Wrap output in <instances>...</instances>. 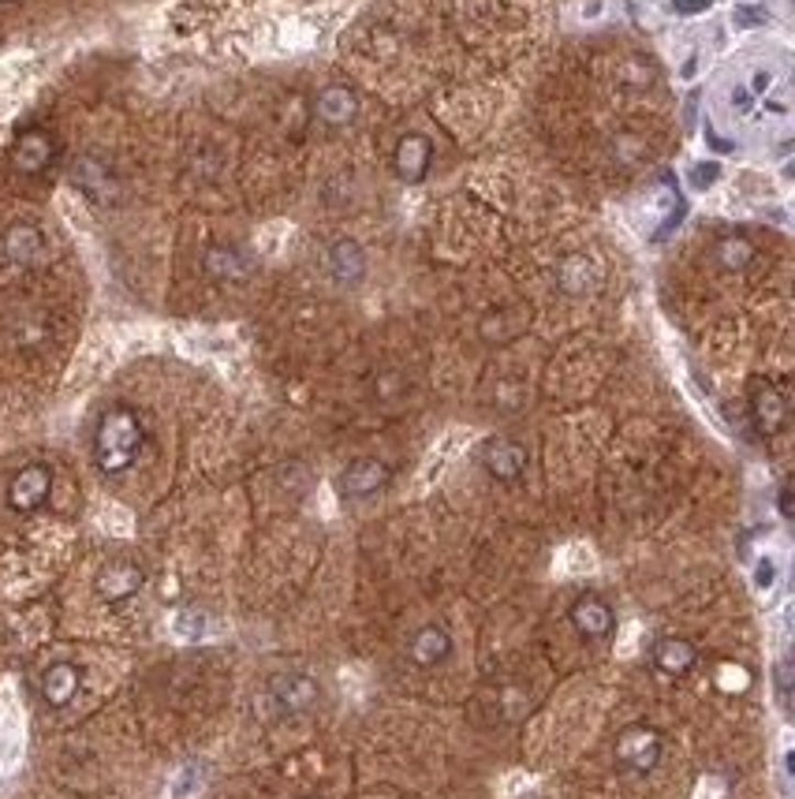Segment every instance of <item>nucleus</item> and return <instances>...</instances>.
I'll return each instance as SVG.
<instances>
[{
	"label": "nucleus",
	"mask_w": 795,
	"mask_h": 799,
	"mask_svg": "<svg viewBox=\"0 0 795 799\" xmlns=\"http://www.w3.org/2000/svg\"><path fill=\"white\" fill-rule=\"evenodd\" d=\"M142 441H146V434H142V422L135 411L124 408V403L109 408L98 419V430H93V464H98V471L124 475L128 467H135Z\"/></svg>",
	"instance_id": "nucleus-1"
},
{
	"label": "nucleus",
	"mask_w": 795,
	"mask_h": 799,
	"mask_svg": "<svg viewBox=\"0 0 795 799\" xmlns=\"http://www.w3.org/2000/svg\"><path fill=\"white\" fill-rule=\"evenodd\" d=\"M661 755H665V740L650 725H628L617 736V766L628 774H650L658 769Z\"/></svg>",
	"instance_id": "nucleus-2"
},
{
	"label": "nucleus",
	"mask_w": 795,
	"mask_h": 799,
	"mask_svg": "<svg viewBox=\"0 0 795 799\" xmlns=\"http://www.w3.org/2000/svg\"><path fill=\"white\" fill-rule=\"evenodd\" d=\"M56 157V138L45 127H23L12 143V165L19 176H42Z\"/></svg>",
	"instance_id": "nucleus-3"
},
{
	"label": "nucleus",
	"mask_w": 795,
	"mask_h": 799,
	"mask_svg": "<svg viewBox=\"0 0 795 799\" xmlns=\"http://www.w3.org/2000/svg\"><path fill=\"white\" fill-rule=\"evenodd\" d=\"M53 493V471L45 464H26L12 482H8V504L15 512H37Z\"/></svg>",
	"instance_id": "nucleus-4"
},
{
	"label": "nucleus",
	"mask_w": 795,
	"mask_h": 799,
	"mask_svg": "<svg viewBox=\"0 0 795 799\" xmlns=\"http://www.w3.org/2000/svg\"><path fill=\"white\" fill-rule=\"evenodd\" d=\"M751 419L762 437H773L784 430V422H788V400H784V392L773 381L765 378L751 381Z\"/></svg>",
	"instance_id": "nucleus-5"
},
{
	"label": "nucleus",
	"mask_w": 795,
	"mask_h": 799,
	"mask_svg": "<svg viewBox=\"0 0 795 799\" xmlns=\"http://www.w3.org/2000/svg\"><path fill=\"white\" fill-rule=\"evenodd\" d=\"M567 617H572L575 632H579L583 639H594V643L609 639L612 628H617V613H612V606L601 595L575 598V606H572V613H567Z\"/></svg>",
	"instance_id": "nucleus-6"
},
{
	"label": "nucleus",
	"mask_w": 795,
	"mask_h": 799,
	"mask_svg": "<svg viewBox=\"0 0 795 799\" xmlns=\"http://www.w3.org/2000/svg\"><path fill=\"white\" fill-rule=\"evenodd\" d=\"M393 165L404 184H422L433 165V143L426 135H419V131H407L400 143H396Z\"/></svg>",
	"instance_id": "nucleus-7"
},
{
	"label": "nucleus",
	"mask_w": 795,
	"mask_h": 799,
	"mask_svg": "<svg viewBox=\"0 0 795 799\" xmlns=\"http://www.w3.org/2000/svg\"><path fill=\"white\" fill-rule=\"evenodd\" d=\"M389 464H382V459H355V464L344 467V475H340V493L352 497V501H363V497H374L377 490H385L389 486Z\"/></svg>",
	"instance_id": "nucleus-8"
},
{
	"label": "nucleus",
	"mask_w": 795,
	"mask_h": 799,
	"mask_svg": "<svg viewBox=\"0 0 795 799\" xmlns=\"http://www.w3.org/2000/svg\"><path fill=\"white\" fill-rule=\"evenodd\" d=\"M527 464H530L527 448L512 437H494V441H486V448H482V467H486L497 482H516V478L527 471Z\"/></svg>",
	"instance_id": "nucleus-9"
},
{
	"label": "nucleus",
	"mask_w": 795,
	"mask_h": 799,
	"mask_svg": "<svg viewBox=\"0 0 795 799\" xmlns=\"http://www.w3.org/2000/svg\"><path fill=\"white\" fill-rule=\"evenodd\" d=\"M0 251H4V258L15 262V266H34V262L45 258V236L37 224L15 221V224H8L4 236H0Z\"/></svg>",
	"instance_id": "nucleus-10"
},
{
	"label": "nucleus",
	"mask_w": 795,
	"mask_h": 799,
	"mask_svg": "<svg viewBox=\"0 0 795 799\" xmlns=\"http://www.w3.org/2000/svg\"><path fill=\"white\" fill-rule=\"evenodd\" d=\"M269 699H273V707H280V713H307L321 699V691L310 676L288 673L269 684Z\"/></svg>",
	"instance_id": "nucleus-11"
},
{
	"label": "nucleus",
	"mask_w": 795,
	"mask_h": 799,
	"mask_svg": "<svg viewBox=\"0 0 795 799\" xmlns=\"http://www.w3.org/2000/svg\"><path fill=\"white\" fill-rule=\"evenodd\" d=\"M314 116L325 127H347L358 116V93L352 87H325L314 101Z\"/></svg>",
	"instance_id": "nucleus-12"
},
{
	"label": "nucleus",
	"mask_w": 795,
	"mask_h": 799,
	"mask_svg": "<svg viewBox=\"0 0 795 799\" xmlns=\"http://www.w3.org/2000/svg\"><path fill=\"white\" fill-rule=\"evenodd\" d=\"M142 582H146V571H142L139 564L117 561V564H109V568H101L98 595L106 601H128L131 595H139Z\"/></svg>",
	"instance_id": "nucleus-13"
},
{
	"label": "nucleus",
	"mask_w": 795,
	"mask_h": 799,
	"mask_svg": "<svg viewBox=\"0 0 795 799\" xmlns=\"http://www.w3.org/2000/svg\"><path fill=\"white\" fill-rule=\"evenodd\" d=\"M407 654H411V662L422 665V669H438V665L449 662V654H452V635L438 624H426L411 635Z\"/></svg>",
	"instance_id": "nucleus-14"
},
{
	"label": "nucleus",
	"mask_w": 795,
	"mask_h": 799,
	"mask_svg": "<svg viewBox=\"0 0 795 799\" xmlns=\"http://www.w3.org/2000/svg\"><path fill=\"white\" fill-rule=\"evenodd\" d=\"M650 657H654V669L658 673H665V676H687L691 669H695V662H698V646L687 643V639H658L654 651H650Z\"/></svg>",
	"instance_id": "nucleus-15"
},
{
	"label": "nucleus",
	"mask_w": 795,
	"mask_h": 799,
	"mask_svg": "<svg viewBox=\"0 0 795 799\" xmlns=\"http://www.w3.org/2000/svg\"><path fill=\"white\" fill-rule=\"evenodd\" d=\"M329 273H333L336 285H358L366 277V251L355 240H336L329 247Z\"/></svg>",
	"instance_id": "nucleus-16"
},
{
	"label": "nucleus",
	"mask_w": 795,
	"mask_h": 799,
	"mask_svg": "<svg viewBox=\"0 0 795 799\" xmlns=\"http://www.w3.org/2000/svg\"><path fill=\"white\" fill-rule=\"evenodd\" d=\"M598 280H601V273L586 255H567L561 266H556V285H561L567 296H586V291L598 288Z\"/></svg>",
	"instance_id": "nucleus-17"
},
{
	"label": "nucleus",
	"mask_w": 795,
	"mask_h": 799,
	"mask_svg": "<svg viewBox=\"0 0 795 799\" xmlns=\"http://www.w3.org/2000/svg\"><path fill=\"white\" fill-rule=\"evenodd\" d=\"M79 691V669L71 662H56L42 673V695L49 707H68Z\"/></svg>",
	"instance_id": "nucleus-18"
},
{
	"label": "nucleus",
	"mask_w": 795,
	"mask_h": 799,
	"mask_svg": "<svg viewBox=\"0 0 795 799\" xmlns=\"http://www.w3.org/2000/svg\"><path fill=\"white\" fill-rule=\"evenodd\" d=\"M202 266L213 280H243L251 273L247 255L240 247H229V243H217V247L206 251Z\"/></svg>",
	"instance_id": "nucleus-19"
},
{
	"label": "nucleus",
	"mask_w": 795,
	"mask_h": 799,
	"mask_svg": "<svg viewBox=\"0 0 795 799\" xmlns=\"http://www.w3.org/2000/svg\"><path fill=\"white\" fill-rule=\"evenodd\" d=\"M714 258L721 262L725 269H747L754 262V243L743 236H725L714 247Z\"/></svg>",
	"instance_id": "nucleus-20"
},
{
	"label": "nucleus",
	"mask_w": 795,
	"mask_h": 799,
	"mask_svg": "<svg viewBox=\"0 0 795 799\" xmlns=\"http://www.w3.org/2000/svg\"><path fill=\"white\" fill-rule=\"evenodd\" d=\"M176 632L184 639H198V635H202V617H198V613H179L176 617Z\"/></svg>",
	"instance_id": "nucleus-21"
},
{
	"label": "nucleus",
	"mask_w": 795,
	"mask_h": 799,
	"mask_svg": "<svg viewBox=\"0 0 795 799\" xmlns=\"http://www.w3.org/2000/svg\"><path fill=\"white\" fill-rule=\"evenodd\" d=\"M773 579H777V568H773V561H770V557H762V561H759V568H754V587H759V590H770V587H773Z\"/></svg>",
	"instance_id": "nucleus-22"
},
{
	"label": "nucleus",
	"mask_w": 795,
	"mask_h": 799,
	"mask_svg": "<svg viewBox=\"0 0 795 799\" xmlns=\"http://www.w3.org/2000/svg\"><path fill=\"white\" fill-rule=\"evenodd\" d=\"M691 180H695V187H709L717 180V165H698V168H691Z\"/></svg>",
	"instance_id": "nucleus-23"
},
{
	"label": "nucleus",
	"mask_w": 795,
	"mask_h": 799,
	"mask_svg": "<svg viewBox=\"0 0 795 799\" xmlns=\"http://www.w3.org/2000/svg\"><path fill=\"white\" fill-rule=\"evenodd\" d=\"M777 695H781L784 707H788V662L777 665Z\"/></svg>",
	"instance_id": "nucleus-24"
},
{
	"label": "nucleus",
	"mask_w": 795,
	"mask_h": 799,
	"mask_svg": "<svg viewBox=\"0 0 795 799\" xmlns=\"http://www.w3.org/2000/svg\"><path fill=\"white\" fill-rule=\"evenodd\" d=\"M777 509H781L784 520H792V490H788V486H781V493H777Z\"/></svg>",
	"instance_id": "nucleus-25"
},
{
	"label": "nucleus",
	"mask_w": 795,
	"mask_h": 799,
	"mask_svg": "<svg viewBox=\"0 0 795 799\" xmlns=\"http://www.w3.org/2000/svg\"><path fill=\"white\" fill-rule=\"evenodd\" d=\"M672 8H680L684 15H691V12H703L706 0H672Z\"/></svg>",
	"instance_id": "nucleus-26"
},
{
	"label": "nucleus",
	"mask_w": 795,
	"mask_h": 799,
	"mask_svg": "<svg viewBox=\"0 0 795 799\" xmlns=\"http://www.w3.org/2000/svg\"><path fill=\"white\" fill-rule=\"evenodd\" d=\"M736 19H740V23H759V8H740V12H736Z\"/></svg>",
	"instance_id": "nucleus-27"
},
{
	"label": "nucleus",
	"mask_w": 795,
	"mask_h": 799,
	"mask_svg": "<svg viewBox=\"0 0 795 799\" xmlns=\"http://www.w3.org/2000/svg\"><path fill=\"white\" fill-rule=\"evenodd\" d=\"M0 4H8V0H0Z\"/></svg>",
	"instance_id": "nucleus-28"
}]
</instances>
